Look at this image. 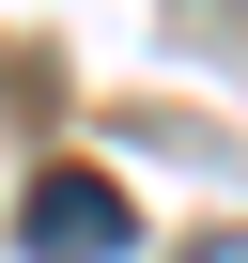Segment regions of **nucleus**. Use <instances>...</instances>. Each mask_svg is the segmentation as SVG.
Returning a JSON list of instances; mask_svg holds the SVG:
<instances>
[{"instance_id": "1", "label": "nucleus", "mask_w": 248, "mask_h": 263, "mask_svg": "<svg viewBox=\"0 0 248 263\" xmlns=\"http://www.w3.org/2000/svg\"><path fill=\"white\" fill-rule=\"evenodd\" d=\"M124 248V186L109 171H47L31 186V263H109Z\"/></svg>"}, {"instance_id": "2", "label": "nucleus", "mask_w": 248, "mask_h": 263, "mask_svg": "<svg viewBox=\"0 0 248 263\" xmlns=\"http://www.w3.org/2000/svg\"><path fill=\"white\" fill-rule=\"evenodd\" d=\"M186 263H248V232H186Z\"/></svg>"}]
</instances>
